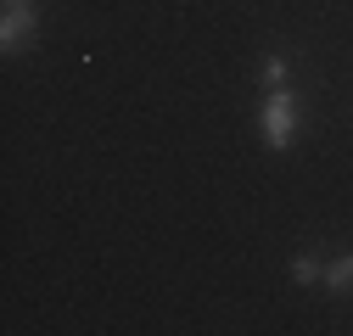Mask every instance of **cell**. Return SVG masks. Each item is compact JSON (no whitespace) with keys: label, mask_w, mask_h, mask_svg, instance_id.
Masks as SVG:
<instances>
[{"label":"cell","mask_w":353,"mask_h":336,"mask_svg":"<svg viewBox=\"0 0 353 336\" xmlns=\"http://www.w3.org/2000/svg\"><path fill=\"white\" fill-rule=\"evenodd\" d=\"M258 118H263V140H270L275 151H286V140H292V129H297V96L286 90V84H275V90L263 96Z\"/></svg>","instance_id":"6da1fadb"},{"label":"cell","mask_w":353,"mask_h":336,"mask_svg":"<svg viewBox=\"0 0 353 336\" xmlns=\"http://www.w3.org/2000/svg\"><path fill=\"white\" fill-rule=\"evenodd\" d=\"M34 6H6V23H0V45H6V51H17L23 45V39H34Z\"/></svg>","instance_id":"7a4b0ae2"},{"label":"cell","mask_w":353,"mask_h":336,"mask_svg":"<svg viewBox=\"0 0 353 336\" xmlns=\"http://www.w3.org/2000/svg\"><path fill=\"white\" fill-rule=\"evenodd\" d=\"M325 286H331V291H353V258H336V264L325 269Z\"/></svg>","instance_id":"3957f363"},{"label":"cell","mask_w":353,"mask_h":336,"mask_svg":"<svg viewBox=\"0 0 353 336\" xmlns=\"http://www.w3.org/2000/svg\"><path fill=\"white\" fill-rule=\"evenodd\" d=\"M292 275H297L303 286H314V280H325V269H320L314 258H292Z\"/></svg>","instance_id":"277c9868"},{"label":"cell","mask_w":353,"mask_h":336,"mask_svg":"<svg viewBox=\"0 0 353 336\" xmlns=\"http://www.w3.org/2000/svg\"><path fill=\"white\" fill-rule=\"evenodd\" d=\"M263 84H270V90L286 84V56H270V62H263Z\"/></svg>","instance_id":"5b68a950"},{"label":"cell","mask_w":353,"mask_h":336,"mask_svg":"<svg viewBox=\"0 0 353 336\" xmlns=\"http://www.w3.org/2000/svg\"><path fill=\"white\" fill-rule=\"evenodd\" d=\"M6 6H34V0H6Z\"/></svg>","instance_id":"8992f818"}]
</instances>
